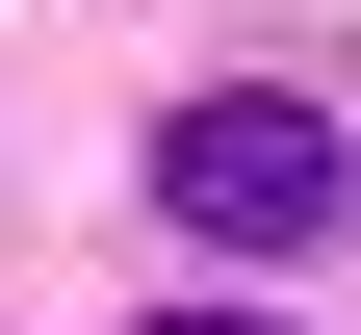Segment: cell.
Returning <instances> with one entry per match:
<instances>
[{
    "label": "cell",
    "instance_id": "6da1fadb",
    "mask_svg": "<svg viewBox=\"0 0 361 335\" xmlns=\"http://www.w3.org/2000/svg\"><path fill=\"white\" fill-rule=\"evenodd\" d=\"M155 207L207 232V258H310V232L361 207V155H336V104L233 78V104H180V129H155Z\"/></svg>",
    "mask_w": 361,
    "mask_h": 335
},
{
    "label": "cell",
    "instance_id": "7a4b0ae2",
    "mask_svg": "<svg viewBox=\"0 0 361 335\" xmlns=\"http://www.w3.org/2000/svg\"><path fill=\"white\" fill-rule=\"evenodd\" d=\"M155 335H284V310H155Z\"/></svg>",
    "mask_w": 361,
    "mask_h": 335
}]
</instances>
